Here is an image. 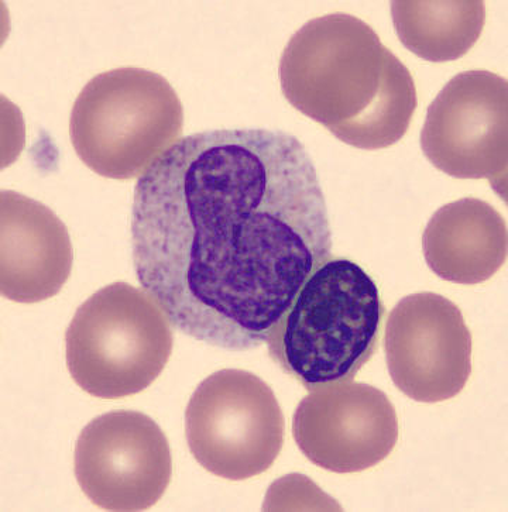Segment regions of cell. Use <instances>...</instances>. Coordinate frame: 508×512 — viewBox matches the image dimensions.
Returning <instances> with one entry per match:
<instances>
[{
  "instance_id": "obj_2",
  "label": "cell",
  "mask_w": 508,
  "mask_h": 512,
  "mask_svg": "<svg viewBox=\"0 0 508 512\" xmlns=\"http://www.w3.org/2000/svg\"><path fill=\"white\" fill-rule=\"evenodd\" d=\"M278 74L297 111L356 149L400 142L417 109L410 70L369 24L346 13L305 23L284 48Z\"/></svg>"
},
{
  "instance_id": "obj_6",
  "label": "cell",
  "mask_w": 508,
  "mask_h": 512,
  "mask_svg": "<svg viewBox=\"0 0 508 512\" xmlns=\"http://www.w3.org/2000/svg\"><path fill=\"white\" fill-rule=\"evenodd\" d=\"M195 460L222 479L260 476L276 462L286 421L273 390L249 371H216L199 384L185 412Z\"/></svg>"
},
{
  "instance_id": "obj_12",
  "label": "cell",
  "mask_w": 508,
  "mask_h": 512,
  "mask_svg": "<svg viewBox=\"0 0 508 512\" xmlns=\"http://www.w3.org/2000/svg\"><path fill=\"white\" fill-rule=\"evenodd\" d=\"M422 246L429 268L442 280L485 283L506 263V221L485 201L459 199L434 213Z\"/></svg>"
},
{
  "instance_id": "obj_13",
  "label": "cell",
  "mask_w": 508,
  "mask_h": 512,
  "mask_svg": "<svg viewBox=\"0 0 508 512\" xmlns=\"http://www.w3.org/2000/svg\"><path fill=\"white\" fill-rule=\"evenodd\" d=\"M398 39L411 53L431 61L458 60L475 46L486 22L485 2H393Z\"/></svg>"
},
{
  "instance_id": "obj_11",
  "label": "cell",
  "mask_w": 508,
  "mask_h": 512,
  "mask_svg": "<svg viewBox=\"0 0 508 512\" xmlns=\"http://www.w3.org/2000/svg\"><path fill=\"white\" fill-rule=\"evenodd\" d=\"M72 246L61 219L46 205L13 191L0 195V290L34 304L54 297L70 278Z\"/></svg>"
},
{
  "instance_id": "obj_9",
  "label": "cell",
  "mask_w": 508,
  "mask_h": 512,
  "mask_svg": "<svg viewBox=\"0 0 508 512\" xmlns=\"http://www.w3.org/2000/svg\"><path fill=\"white\" fill-rule=\"evenodd\" d=\"M384 350L398 390L424 404L456 397L472 373V335L462 311L434 292L398 302L387 319Z\"/></svg>"
},
{
  "instance_id": "obj_3",
  "label": "cell",
  "mask_w": 508,
  "mask_h": 512,
  "mask_svg": "<svg viewBox=\"0 0 508 512\" xmlns=\"http://www.w3.org/2000/svg\"><path fill=\"white\" fill-rule=\"evenodd\" d=\"M386 314L379 287L359 264L328 260L271 329V360L308 391L355 379L374 353Z\"/></svg>"
},
{
  "instance_id": "obj_10",
  "label": "cell",
  "mask_w": 508,
  "mask_h": 512,
  "mask_svg": "<svg viewBox=\"0 0 508 512\" xmlns=\"http://www.w3.org/2000/svg\"><path fill=\"white\" fill-rule=\"evenodd\" d=\"M302 455L334 473L365 472L391 455L400 426L396 408L379 388L339 383L311 391L293 418Z\"/></svg>"
},
{
  "instance_id": "obj_7",
  "label": "cell",
  "mask_w": 508,
  "mask_h": 512,
  "mask_svg": "<svg viewBox=\"0 0 508 512\" xmlns=\"http://www.w3.org/2000/svg\"><path fill=\"white\" fill-rule=\"evenodd\" d=\"M507 79L490 71L455 75L429 105L421 149L432 166L461 180L490 181L506 190Z\"/></svg>"
},
{
  "instance_id": "obj_5",
  "label": "cell",
  "mask_w": 508,
  "mask_h": 512,
  "mask_svg": "<svg viewBox=\"0 0 508 512\" xmlns=\"http://www.w3.org/2000/svg\"><path fill=\"white\" fill-rule=\"evenodd\" d=\"M147 291L115 283L75 312L65 333L72 379L92 397L118 400L142 393L173 353L170 319Z\"/></svg>"
},
{
  "instance_id": "obj_1",
  "label": "cell",
  "mask_w": 508,
  "mask_h": 512,
  "mask_svg": "<svg viewBox=\"0 0 508 512\" xmlns=\"http://www.w3.org/2000/svg\"><path fill=\"white\" fill-rule=\"evenodd\" d=\"M139 283L178 331L256 349L332 257V230L304 144L266 129L178 140L139 178L132 213Z\"/></svg>"
},
{
  "instance_id": "obj_8",
  "label": "cell",
  "mask_w": 508,
  "mask_h": 512,
  "mask_svg": "<svg viewBox=\"0 0 508 512\" xmlns=\"http://www.w3.org/2000/svg\"><path fill=\"white\" fill-rule=\"evenodd\" d=\"M74 460L81 490L106 511L149 510L173 477L166 435L142 412L113 411L92 419L78 438Z\"/></svg>"
},
{
  "instance_id": "obj_4",
  "label": "cell",
  "mask_w": 508,
  "mask_h": 512,
  "mask_svg": "<svg viewBox=\"0 0 508 512\" xmlns=\"http://www.w3.org/2000/svg\"><path fill=\"white\" fill-rule=\"evenodd\" d=\"M184 109L157 72L126 67L102 72L72 106V146L82 163L112 180L139 177L183 133Z\"/></svg>"
}]
</instances>
